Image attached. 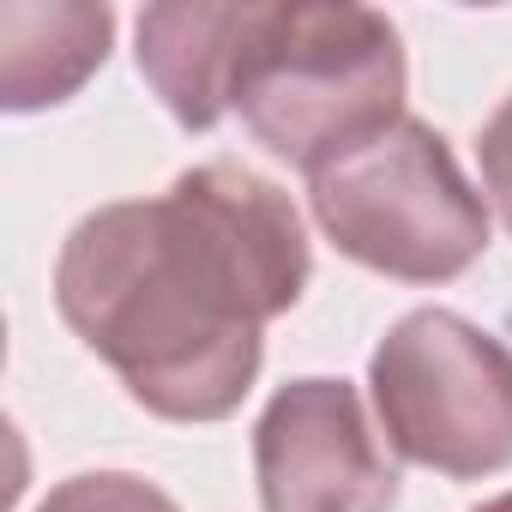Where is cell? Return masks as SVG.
<instances>
[{
  "mask_svg": "<svg viewBox=\"0 0 512 512\" xmlns=\"http://www.w3.org/2000/svg\"><path fill=\"white\" fill-rule=\"evenodd\" d=\"M308 272L290 193L247 163H199L67 235L55 308L151 416L217 422L260 380L266 326L302 302Z\"/></svg>",
  "mask_w": 512,
  "mask_h": 512,
  "instance_id": "cell-1",
  "label": "cell"
},
{
  "mask_svg": "<svg viewBox=\"0 0 512 512\" xmlns=\"http://www.w3.org/2000/svg\"><path fill=\"white\" fill-rule=\"evenodd\" d=\"M404 43L374 7H253L229 109L308 181L404 121Z\"/></svg>",
  "mask_w": 512,
  "mask_h": 512,
  "instance_id": "cell-2",
  "label": "cell"
},
{
  "mask_svg": "<svg viewBox=\"0 0 512 512\" xmlns=\"http://www.w3.org/2000/svg\"><path fill=\"white\" fill-rule=\"evenodd\" d=\"M308 199L344 260L398 284H452L488 247V199L470 187L452 145L416 115L320 169Z\"/></svg>",
  "mask_w": 512,
  "mask_h": 512,
  "instance_id": "cell-3",
  "label": "cell"
},
{
  "mask_svg": "<svg viewBox=\"0 0 512 512\" xmlns=\"http://www.w3.org/2000/svg\"><path fill=\"white\" fill-rule=\"evenodd\" d=\"M368 392L398 458L452 482L512 464V350L464 314H404L368 362Z\"/></svg>",
  "mask_w": 512,
  "mask_h": 512,
  "instance_id": "cell-4",
  "label": "cell"
},
{
  "mask_svg": "<svg viewBox=\"0 0 512 512\" xmlns=\"http://www.w3.org/2000/svg\"><path fill=\"white\" fill-rule=\"evenodd\" d=\"M266 512H392L398 464L350 380H290L253 428Z\"/></svg>",
  "mask_w": 512,
  "mask_h": 512,
  "instance_id": "cell-5",
  "label": "cell"
},
{
  "mask_svg": "<svg viewBox=\"0 0 512 512\" xmlns=\"http://www.w3.org/2000/svg\"><path fill=\"white\" fill-rule=\"evenodd\" d=\"M247 25L253 0H163L139 13V73L187 133H211L229 115Z\"/></svg>",
  "mask_w": 512,
  "mask_h": 512,
  "instance_id": "cell-6",
  "label": "cell"
},
{
  "mask_svg": "<svg viewBox=\"0 0 512 512\" xmlns=\"http://www.w3.org/2000/svg\"><path fill=\"white\" fill-rule=\"evenodd\" d=\"M115 13L85 0H7L0 7V103L13 115L67 103L109 55Z\"/></svg>",
  "mask_w": 512,
  "mask_h": 512,
  "instance_id": "cell-7",
  "label": "cell"
},
{
  "mask_svg": "<svg viewBox=\"0 0 512 512\" xmlns=\"http://www.w3.org/2000/svg\"><path fill=\"white\" fill-rule=\"evenodd\" d=\"M37 512H181V506L133 470H85V476H67Z\"/></svg>",
  "mask_w": 512,
  "mask_h": 512,
  "instance_id": "cell-8",
  "label": "cell"
},
{
  "mask_svg": "<svg viewBox=\"0 0 512 512\" xmlns=\"http://www.w3.org/2000/svg\"><path fill=\"white\" fill-rule=\"evenodd\" d=\"M476 157H482V199H488L494 217L512 229V97L482 121Z\"/></svg>",
  "mask_w": 512,
  "mask_h": 512,
  "instance_id": "cell-9",
  "label": "cell"
},
{
  "mask_svg": "<svg viewBox=\"0 0 512 512\" xmlns=\"http://www.w3.org/2000/svg\"><path fill=\"white\" fill-rule=\"evenodd\" d=\"M476 512H512V494H494V500H482Z\"/></svg>",
  "mask_w": 512,
  "mask_h": 512,
  "instance_id": "cell-10",
  "label": "cell"
}]
</instances>
